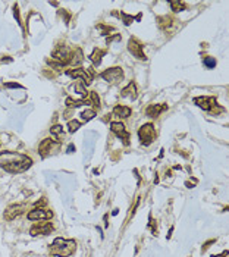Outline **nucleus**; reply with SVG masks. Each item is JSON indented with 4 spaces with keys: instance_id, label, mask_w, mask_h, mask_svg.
I'll return each instance as SVG.
<instances>
[{
    "instance_id": "f257e3e1",
    "label": "nucleus",
    "mask_w": 229,
    "mask_h": 257,
    "mask_svg": "<svg viewBox=\"0 0 229 257\" xmlns=\"http://www.w3.org/2000/svg\"><path fill=\"white\" fill-rule=\"evenodd\" d=\"M33 165L31 157L16 153V151H2L0 153V168L6 172L21 173L28 171Z\"/></svg>"
},
{
    "instance_id": "f03ea898",
    "label": "nucleus",
    "mask_w": 229,
    "mask_h": 257,
    "mask_svg": "<svg viewBox=\"0 0 229 257\" xmlns=\"http://www.w3.org/2000/svg\"><path fill=\"white\" fill-rule=\"evenodd\" d=\"M77 250V241L66 238H55L50 246V254L55 257H69Z\"/></svg>"
},
{
    "instance_id": "7ed1b4c3",
    "label": "nucleus",
    "mask_w": 229,
    "mask_h": 257,
    "mask_svg": "<svg viewBox=\"0 0 229 257\" xmlns=\"http://www.w3.org/2000/svg\"><path fill=\"white\" fill-rule=\"evenodd\" d=\"M66 75L71 78L81 79L84 85H90L94 78V71H93V68H87V69L85 68H75V69H68Z\"/></svg>"
},
{
    "instance_id": "20e7f679",
    "label": "nucleus",
    "mask_w": 229,
    "mask_h": 257,
    "mask_svg": "<svg viewBox=\"0 0 229 257\" xmlns=\"http://www.w3.org/2000/svg\"><path fill=\"white\" fill-rule=\"evenodd\" d=\"M156 137L157 131L153 123H145L138 129V138H140V143L143 145H150L151 143H154Z\"/></svg>"
},
{
    "instance_id": "39448f33",
    "label": "nucleus",
    "mask_w": 229,
    "mask_h": 257,
    "mask_svg": "<svg viewBox=\"0 0 229 257\" xmlns=\"http://www.w3.org/2000/svg\"><path fill=\"white\" fill-rule=\"evenodd\" d=\"M72 53L73 50L68 49L66 46H59L53 50V55H51V59L55 62H59L60 65H68L71 63V59H72Z\"/></svg>"
},
{
    "instance_id": "423d86ee",
    "label": "nucleus",
    "mask_w": 229,
    "mask_h": 257,
    "mask_svg": "<svg viewBox=\"0 0 229 257\" xmlns=\"http://www.w3.org/2000/svg\"><path fill=\"white\" fill-rule=\"evenodd\" d=\"M100 77L104 79L106 82H109V84H117V82L123 78V71H122V68L113 66V68L106 69V71H103V72L100 73Z\"/></svg>"
},
{
    "instance_id": "0eeeda50",
    "label": "nucleus",
    "mask_w": 229,
    "mask_h": 257,
    "mask_svg": "<svg viewBox=\"0 0 229 257\" xmlns=\"http://www.w3.org/2000/svg\"><path fill=\"white\" fill-rule=\"evenodd\" d=\"M28 220L33 222H40V220H50L53 218V212L44 207H34L33 210H29L27 215Z\"/></svg>"
},
{
    "instance_id": "6e6552de",
    "label": "nucleus",
    "mask_w": 229,
    "mask_h": 257,
    "mask_svg": "<svg viewBox=\"0 0 229 257\" xmlns=\"http://www.w3.org/2000/svg\"><path fill=\"white\" fill-rule=\"evenodd\" d=\"M55 231V226L51 222H47V220H41L38 224H35L34 226H31L29 229V234L33 237H37V235H49Z\"/></svg>"
},
{
    "instance_id": "1a4fd4ad",
    "label": "nucleus",
    "mask_w": 229,
    "mask_h": 257,
    "mask_svg": "<svg viewBox=\"0 0 229 257\" xmlns=\"http://www.w3.org/2000/svg\"><path fill=\"white\" fill-rule=\"evenodd\" d=\"M110 129H112V132H115L117 135V138H121L123 141V144L129 145V132L126 131V128H125V125L122 122H112L110 123Z\"/></svg>"
},
{
    "instance_id": "9d476101",
    "label": "nucleus",
    "mask_w": 229,
    "mask_h": 257,
    "mask_svg": "<svg viewBox=\"0 0 229 257\" xmlns=\"http://www.w3.org/2000/svg\"><path fill=\"white\" fill-rule=\"evenodd\" d=\"M25 209H27L25 204H12V206H9L5 210L3 218H5L6 220H13V219H16L18 216H21V215L25 212Z\"/></svg>"
},
{
    "instance_id": "9b49d317",
    "label": "nucleus",
    "mask_w": 229,
    "mask_h": 257,
    "mask_svg": "<svg viewBox=\"0 0 229 257\" xmlns=\"http://www.w3.org/2000/svg\"><path fill=\"white\" fill-rule=\"evenodd\" d=\"M128 50L132 56L137 57V59H140V60H145V59H147L144 55V51H143V44H141L140 41H137L135 38H129Z\"/></svg>"
},
{
    "instance_id": "f8f14e48",
    "label": "nucleus",
    "mask_w": 229,
    "mask_h": 257,
    "mask_svg": "<svg viewBox=\"0 0 229 257\" xmlns=\"http://www.w3.org/2000/svg\"><path fill=\"white\" fill-rule=\"evenodd\" d=\"M194 103L197 106L206 110V112H210L213 107L216 106V97H206V95H200V97H196L194 99Z\"/></svg>"
},
{
    "instance_id": "ddd939ff",
    "label": "nucleus",
    "mask_w": 229,
    "mask_h": 257,
    "mask_svg": "<svg viewBox=\"0 0 229 257\" xmlns=\"http://www.w3.org/2000/svg\"><path fill=\"white\" fill-rule=\"evenodd\" d=\"M57 140H51V138H44L41 141V144L38 145V153L41 157H46L49 153H51V147L53 144H56Z\"/></svg>"
},
{
    "instance_id": "4468645a",
    "label": "nucleus",
    "mask_w": 229,
    "mask_h": 257,
    "mask_svg": "<svg viewBox=\"0 0 229 257\" xmlns=\"http://www.w3.org/2000/svg\"><path fill=\"white\" fill-rule=\"evenodd\" d=\"M165 110H168V104H165V103H162V104H150L145 109V113H147V116L150 117H157Z\"/></svg>"
},
{
    "instance_id": "2eb2a0df",
    "label": "nucleus",
    "mask_w": 229,
    "mask_h": 257,
    "mask_svg": "<svg viewBox=\"0 0 229 257\" xmlns=\"http://www.w3.org/2000/svg\"><path fill=\"white\" fill-rule=\"evenodd\" d=\"M106 55V51L101 50V49H99V47H95L94 50H93V53L88 56V59L91 62H93V65H95V66H99L101 63V59H103V56Z\"/></svg>"
},
{
    "instance_id": "dca6fc26",
    "label": "nucleus",
    "mask_w": 229,
    "mask_h": 257,
    "mask_svg": "<svg viewBox=\"0 0 229 257\" xmlns=\"http://www.w3.org/2000/svg\"><path fill=\"white\" fill-rule=\"evenodd\" d=\"M122 97H129V99H137V85L134 82H129L125 88L122 90Z\"/></svg>"
},
{
    "instance_id": "f3484780",
    "label": "nucleus",
    "mask_w": 229,
    "mask_h": 257,
    "mask_svg": "<svg viewBox=\"0 0 229 257\" xmlns=\"http://www.w3.org/2000/svg\"><path fill=\"white\" fill-rule=\"evenodd\" d=\"M113 113L119 117H129L131 116V107L117 104V106H115V109H113Z\"/></svg>"
},
{
    "instance_id": "a211bd4d",
    "label": "nucleus",
    "mask_w": 229,
    "mask_h": 257,
    "mask_svg": "<svg viewBox=\"0 0 229 257\" xmlns=\"http://www.w3.org/2000/svg\"><path fill=\"white\" fill-rule=\"evenodd\" d=\"M84 104H91L90 99H81V100H73L71 97L66 99V106L68 107H79V106H84Z\"/></svg>"
},
{
    "instance_id": "6ab92c4d",
    "label": "nucleus",
    "mask_w": 229,
    "mask_h": 257,
    "mask_svg": "<svg viewBox=\"0 0 229 257\" xmlns=\"http://www.w3.org/2000/svg\"><path fill=\"white\" fill-rule=\"evenodd\" d=\"M82 60H84L82 51H81V49H79V47H77V49L73 50V53H72L71 65H75V66H78V65H81V63H82Z\"/></svg>"
},
{
    "instance_id": "aec40b11",
    "label": "nucleus",
    "mask_w": 229,
    "mask_h": 257,
    "mask_svg": "<svg viewBox=\"0 0 229 257\" xmlns=\"http://www.w3.org/2000/svg\"><path fill=\"white\" fill-rule=\"evenodd\" d=\"M170 7H172L173 12H181V11H185L187 6H185L184 2H178V0H172L170 2Z\"/></svg>"
},
{
    "instance_id": "412c9836",
    "label": "nucleus",
    "mask_w": 229,
    "mask_h": 257,
    "mask_svg": "<svg viewBox=\"0 0 229 257\" xmlns=\"http://www.w3.org/2000/svg\"><path fill=\"white\" fill-rule=\"evenodd\" d=\"M203 63H204V66L207 68V69H213V68L216 66V59L214 57H212V56H207V57H204L203 59Z\"/></svg>"
},
{
    "instance_id": "4be33fe9",
    "label": "nucleus",
    "mask_w": 229,
    "mask_h": 257,
    "mask_svg": "<svg viewBox=\"0 0 229 257\" xmlns=\"http://www.w3.org/2000/svg\"><path fill=\"white\" fill-rule=\"evenodd\" d=\"M88 94H90V101H91V104H94V107H97V109H100V99H99L97 93H95V91H91Z\"/></svg>"
},
{
    "instance_id": "5701e85b",
    "label": "nucleus",
    "mask_w": 229,
    "mask_h": 257,
    "mask_svg": "<svg viewBox=\"0 0 229 257\" xmlns=\"http://www.w3.org/2000/svg\"><path fill=\"white\" fill-rule=\"evenodd\" d=\"M79 126H81V122H79V121H69V122H68V129H69V132L78 131Z\"/></svg>"
},
{
    "instance_id": "b1692460",
    "label": "nucleus",
    "mask_w": 229,
    "mask_h": 257,
    "mask_svg": "<svg viewBox=\"0 0 229 257\" xmlns=\"http://www.w3.org/2000/svg\"><path fill=\"white\" fill-rule=\"evenodd\" d=\"M81 116H82V119H84V121H91V119L95 116V110H93V109L84 110V112L81 113Z\"/></svg>"
},
{
    "instance_id": "393cba45",
    "label": "nucleus",
    "mask_w": 229,
    "mask_h": 257,
    "mask_svg": "<svg viewBox=\"0 0 229 257\" xmlns=\"http://www.w3.org/2000/svg\"><path fill=\"white\" fill-rule=\"evenodd\" d=\"M50 134L51 135H60L63 134V126L62 125H53L50 128Z\"/></svg>"
},
{
    "instance_id": "a878e982",
    "label": "nucleus",
    "mask_w": 229,
    "mask_h": 257,
    "mask_svg": "<svg viewBox=\"0 0 229 257\" xmlns=\"http://www.w3.org/2000/svg\"><path fill=\"white\" fill-rule=\"evenodd\" d=\"M121 16L123 18V24H125V25H131V24L135 21L134 16H131V15H126V13H122Z\"/></svg>"
},
{
    "instance_id": "bb28decb",
    "label": "nucleus",
    "mask_w": 229,
    "mask_h": 257,
    "mask_svg": "<svg viewBox=\"0 0 229 257\" xmlns=\"http://www.w3.org/2000/svg\"><path fill=\"white\" fill-rule=\"evenodd\" d=\"M160 21H162V18H159V25H160V28H162V29H165V24L160 22ZM163 21H166V25H169V27L172 25V18L165 16V18H163Z\"/></svg>"
},
{
    "instance_id": "cd10ccee",
    "label": "nucleus",
    "mask_w": 229,
    "mask_h": 257,
    "mask_svg": "<svg viewBox=\"0 0 229 257\" xmlns=\"http://www.w3.org/2000/svg\"><path fill=\"white\" fill-rule=\"evenodd\" d=\"M6 88H22V85L18 84V82H5Z\"/></svg>"
},
{
    "instance_id": "c85d7f7f",
    "label": "nucleus",
    "mask_w": 229,
    "mask_h": 257,
    "mask_svg": "<svg viewBox=\"0 0 229 257\" xmlns=\"http://www.w3.org/2000/svg\"><path fill=\"white\" fill-rule=\"evenodd\" d=\"M13 15H15V18H16V22L19 24V25H21L22 22H21V18H19V9H18V6H16V5L13 6Z\"/></svg>"
},
{
    "instance_id": "c756f323",
    "label": "nucleus",
    "mask_w": 229,
    "mask_h": 257,
    "mask_svg": "<svg viewBox=\"0 0 229 257\" xmlns=\"http://www.w3.org/2000/svg\"><path fill=\"white\" fill-rule=\"evenodd\" d=\"M220 112H223V107H219L218 104H216V106H214L212 110H210V113H213V115H219Z\"/></svg>"
},
{
    "instance_id": "7c9ffc66",
    "label": "nucleus",
    "mask_w": 229,
    "mask_h": 257,
    "mask_svg": "<svg viewBox=\"0 0 229 257\" xmlns=\"http://www.w3.org/2000/svg\"><path fill=\"white\" fill-rule=\"evenodd\" d=\"M214 242H216V240H210V241H207L206 244H204V246H203V248H201V251H206L207 248H209V247H210V244H214Z\"/></svg>"
},
{
    "instance_id": "2f4dec72",
    "label": "nucleus",
    "mask_w": 229,
    "mask_h": 257,
    "mask_svg": "<svg viewBox=\"0 0 229 257\" xmlns=\"http://www.w3.org/2000/svg\"><path fill=\"white\" fill-rule=\"evenodd\" d=\"M117 40H121V35H119V34H116L115 37H109V38H107V43H112V41H117Z\"/></svg>"
},
{
    "instance_id": "473e14b6",
    "label": "nucleus",
    "mask_w": 229,
    "mask_h": 257,
    "mask_svg": "<svg viewBox=\"0 0 229 257\" xmlns=\"http://www.w3.org/2000/svg\"><path fill=\"white\" fill-rule=\"evenodd\" d=\"M104 228H107V226H109V222H107V220H109V215H104Z\"/></svg>"
},
{
    "instance_id": "72a5a7b5",
    "label": "nucleus",
    "mask_w": 229,
    "mask_h": 257,
    "mask_svg": "<svg viewBox=\"0 0 229 257\" xmlns=\"http://www.w3.org/2000/svg\"><path fill=\"white\" fill-rule=\"evenodd\" d=\"M73 150H75V145L69 144V147H68V153H73Z\"/></svg>"
},
{
    "instance_id": "f704fd0d",
    "label": "nucleus",
    "mask_w": 229,
    "mask_h": 257,
    "mask_svg": "<svg viewBox=\"0 0 229 257\" xmlns=\"http://www.w3.org/2000/svg\"><path fill=\"white\" fill-rule=\"evenodd\" d=\"M225 256H228V251H223L222 254H213L212 257H225Z\"/></svg>"
},
{
    "instance_id": "c9c22d12",
    "label": "nucleus",
    "mask_w": 229,
    "mask_h": 257,
    "mask_svg": "<svg viewBox=\"0 0 229 257\" xmlns=\"http://www.w3.org/2000/svg\"><path fill=\"white\" fill-rule=\"evenodd\" d=\"M43 204H46V201H44V200H38V201H35V206H43Z\"/></svg>"
},
{
    "instance_id": "e433bc0d",
    "label": "nucleus",
    "mask_w": 229,
    "mask_h": 257,
    "mask_svg": "<svg viewBox=\"0 0 229 257\" xmlns=\"http://www.w3.org/2000/svg\"><path fill=\"white\" fill-rule=\"evenodd\" d=\"M172 232H173V226H172V228H170V229H169L168 235H166V238H168V240H169V238H170V237H172Z\"/></svg>"
},
{
    "instance_id": "4c0bfd02",
    "label": "nucleus",
    "mask_w": 229,
    "mask_h": 257,
    "mask_svg": "<svg viewBox=\"0 0 229 257\" xmlns=\"http://www.w3.org/2000/svg\"><path fill=\"white\" fill-rule=\"evenodd\" d=\"M185 185H187V187H188V188H192V184H191L190 181H187V182H185Z\"/></svg>"
},
{
    "instance_id": "58836bf2",
    "label": "nucleus",
    "mask_w": 229,
    "mask_h": 257,
    "mask_svg": "<svg viewBox=\"0 0 229 257\" xmlns=\"http://www.w3.org/2000/svg\"><path fill=\"white\" fill-rule=\"evenodd\" d=\"M117 213H119V210H117V209H115V210H113V213H112V215H113V216H116Z\"/></svg>"
}]
</instances>
